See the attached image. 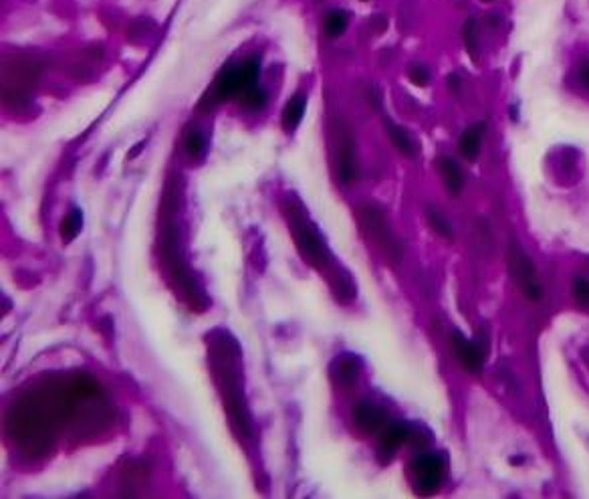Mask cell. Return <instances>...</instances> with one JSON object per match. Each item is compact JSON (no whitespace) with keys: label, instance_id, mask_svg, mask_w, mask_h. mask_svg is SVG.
Segmentation results:
<instances>
[{"label":"cell","instance_id":"obj_23","mask_svg":"<svg viewBox=\"0 0 589 499\" xmlns=\"http://www.w3.org/2000/svg\"><path fill=\"white\" fill-rule=\"evenodd\" d=\"M143 146H145V142H138V143H135V148H133V150H131V152H130V158H135V156L140 154V152H142V150H143Z\"/></svg>","mask_w":589,"mask_h":499},{"label":"cell","instance_id":"obj_22","mask_svg":"<svg viewBox=\"0 0 589 499\" xmlns=\"http://www.w3.org/2000/svg\"><path fill=\"white\" fill-rule=\"evenodd\" d=\"M581 84L589 89V63H585V65L581 67Z\"/></svg>","mask_w":589,"mask_h":499},{"label":"cell","instance_id":"obj_12","mask_svg":"<svg viewBox=\"0 0 589 499\" xmlns=\"http://www.w3.org/2000/svg\"><path fill=\"white\" fill-rule=\"evenodd\" d=\"M333 370H335V372H333L335 380L342 382V384H352V382H355V378H357V374H359V362H357L354 356L339 358V360L335 362Z\"/></svg>","mask_w":589,"mask_h":499},{"label":"cell","instance_id":"obj_6","mask_svg":"<svg viewBox=\"0 0 589 499\" xmlns=\"http://www.w3.org/2000/svg\"><path fill=\"white\" fill-rule=\"evenodd\" d=\"M355 425L364 433H377L386 425V410L372 403H362L354 410Z\"/></svg>","mask_w":589,"mask_h":499},{"label":"cell","instance_id":"obj_16","mask_svg":"<svg viewBox=\"0 0 589 499\" xmlns=\"http://www.w3.org/2000/svg\"><path fill=\"white\" fill-rule=\"evenodd\" d=\"M347 29V14L343 11H331L325 19V35L329 39L342 36Z\"/></svg>","mask_w":589,"mask_h":499},{"label":"cell","instance_id":"obj_9","mask_svg":"<svg viewBox=\"0 0 589 499\" xmlns=\"http://www.w3.org/2000/svg\"><path fill=\"white\" fill-rule=\"evenodd\" d=\"M438 170H440V176L444 180V186H446L450 194L459 196L462 191V184H464V176L460 172V168L456 166V162L452 158H440L438 160Z\"/></svg>","mask_w":589,"mask_h":499},{"label":"cell","instance_id":"obj_7","mask_svg":"<svg viewBox=\"0 0 589 499\" xmlns=\"http://www.w3.org/2000/svg\"><path fill=\"white\" fill-rule=\"evenodd\" d=\"M339 180L349 184L355 180V156H354V138L349 133H343L339 143V164H337Z\"/></svg>","mask_w":589,"mask_h":499},{"label":"cell","instance_id":"obj_4","mask_svg":"<svg viewBox=\"0 0 589 499\" xmlns=\"http://www.w3.org/2000/svg\"><path fill=\"white\" fill-rule=\"evenodd\" d=\"M452 348H454V354L459 358L462 368H466L471 374H476L483 370L484 350L481 346L466 340L460 332H454L452 333Z\"/></svg>","mask_w":589,"mask_h":499},{"label":"cell","instance_id":"obj_21","mask_svg":"<svg viewBox=\"0 0 589 499\" xmlns=\"http://www.w3.org/2000/svg\"><path fill=\"white\" fill-rule=\"evenodd\" d=\"M408 75H410V81L414 85H418V87H424L430 81V71L426 69L424 65H412Z\"/></svg>","mask_w":589,"mask_h":499},{"label":"cell","instance_id":"obj_2","mask_svg":"<svg viewBox=\"0 0 589 499\" xmlns=\"http://www.w3.org/2000/svg\"><path fill=\"white\" fill-rule=\"evenodd\" d=\"M508 269H511L513 277L523 286L525 296L531 301H539L541 299V286L535 279V267H533L529 257L518 249L517 245H513L511 251H508Z\"/></svg>","mask_w":589,"mask_h":499},{"label":"cell","instance_id":"obj_19","mask_svg":"<svg viewBox=\"0 0 589 499\" xmlns=\"http://www.w3.org/2000/svg\"><path fill=\"white\" fill-rule=\"evenodd\" d=\"M184 148H186V154H188L190 158H198V156L202 154V150H204V138H202V133H198V131H190L188 136H186Z\"/></svg>","mask_w":589,"mask_h":499},{"label":"cell","instance_id":"obj_14","mask_svg":"<svg viewBox=\"0 0 589 499\" xmlns=\"http://www.w3.org/2000/svg\"><path fill=\"white\" fill-rule=\"evenodd\" d=\"M386 126H388L389 140H391V143L396 146V150H398V152H401V154L412 156L414 154V143H412V138L408 136V131L404 130V128H400V126H396V124H391L389 119L386 121Z\"/></svg>","mask_w":589,"mask_h":499},{"label":"cell","instance_id":"obj_13","mask_svg":"<svg viewBox=\"0 0 589 499\" xmlns=\"http://www.w3.org/2000/svg\"><path fill=\"white\" fill-rule=\"evenodd\" d=\"M83 228V214L79 208H71V213L67 214L61 223V237L65 243H71L73 238L79 237Z\"/></svg>","mask_w":589,"mask_h":499},{"label":"cell","instance_id":"obj_18","mask_svg":"<svg viewBox=\"0 0 589 499\" xmlns=\"http://www.w3.org/2000/svg\"><path fill=\"white\" fill-rule=\"evenodd\" d=\"M573 298L581 308H589V279L585 277L573 279Z\"/></svg>","mask_w":589,"mask_h":499},{"label":"cell","instance_id":"obj_20","mask_svg":"<svg viewBox=\"0 0 589 499\" xmlns=\"http://www.w3.org/2000/svg\"><path fill=\"white\" fill-rule=\"evenodd\" d=\"M462 36H464V43H466V49H468V53L472 55V59H476V49H478V45H476V23L474 21L466 23L464 31H462Z\"/></svg>","mask_w":589,"mask_h":499},{"label":"cell","instance_id":"obj_11","mask_svg":"<svg viewBox=\"0 0 589 499\" xmlns=\"http://www.w3.org/2000/svg\"><path fill=\"white\" fill-rule=\"evenodd\" d=\"M307 97L303 94H297L291 97V101L283 109V128L287 131L297 130V126L301 124V119L305 116Z\"/></svg>","mask_w":589,"mask_h":499},{"label":"cell","instance_id":"obj_15","mask_svg":"<svg viewBox=\"0 0 589 499\" xmlns=\"http://www.w3.org/2000/svg\"><path fill=\"white\" fill-rule=\"evenodd\" d=\"M426 216H428V223L432 225V228L436 231L440 237L444 238H450L454 237V233H452V225H450V221H448L444 214L440 213V211H436V208H432V206H428L426 208Z\"/></svg>","mask_w":589,"mask_h":499},{"label":"cell","instance_id":"obj_8","mask_svg":"<svg viewBox=\"0 0 589 499\" xmlns=\"http://www.w3.org/2000/svg\"><path fill=\"white\" fill-rule=\"evenodd\" d=\"M484 128H486L484 121L483 124H474V126H471L468 130L460 136L459 152L464 156L466 160H476V156L481 152V142H483Z\"/></svg>","mask_w":589,"mask_h":499},{"label":"cell","instance_id":"obj_1","mask_svg":"<svg viewBox=\"0 0 589 499\" xmlns=\"http://www.w3.org/2000/svg\"><path fill=\"white\" fill-rule=\"evenodd\" d=\"M410 473L414 479V488L420 495H430L440 488L444 475V461L434 453L418 455L410 463Z\"/></svg>","mask_w":589,"mask_h":499},{"label":"cell","instance_id":"obj_17","mask_svg":"<svg viewBox=\"0 0 589 499\" xmlns=\"http://www.w3.org/2000/svg\"><path fill=\"white\" fill-rule=\"evenodd\" d=\"M238 99H240V106H242V107H247V109H252V111H257V109H260V107L265 106V101H267V96H265V91L260 89L259 85H255V87L247 89L245 94H240V96H238Z\"/></svg>","mask_w":589,"mask_h":499},{"label":"cell","instance_id":"obj_24","mask_svg":"<svg viewBox=\"0 0 589 499\" xmlns=\"http://www.w3.org/2000/svg\"><path fill=\"white\" fill-rule=\"evenodd\" d=\"M484 2H493V0H484Z\"/></svg>","mask_w":589,"mask_h":499},{"label":"cell","instance_id":"obj_3","mask_svg":"<svg viewBox=\"0 0 589 499\" xmlns=\"http://www.w3.org/2000/svg\"><path fill=\"white\" fill-rule=\"evenodd\" d=\"M294 238H297V245H299L301 253L307 257V261L313 263L315 267H323L327 263V257H329L327 249H325V245L321 243L319 235L311 226H294Z\"/></svg>","mask_w":589,"mask_h":499},{"label":"cell","instance_id":"obj_5","mask_svg":"<svg viewBox=\"0 0 589 499\" xmlns=\"http://www.w3.org/2000/svg\"><path fill=\"white\" fill-rule=\"evenodd\" d=\"M410 439V427L406 425H389L381 437H379V445H377V453H379V461L381 463H389L394 453L398 451V447L404 445L406 440Z\"/></svg>","mask_w":589,"mask_h":499},{"label":"cell","instance_id":"obj_10","mask_svg":"<svg viewBox=\"0 0 589 499\" xmlns=\"http://www.w3.org/2000/svg\"><path fill=\"white\" fill-rule=\"evenodd\" d=\"M364 223H366L367 231L379 241L381 247H384V245H386V247L391 245V243H389V241H391V233L388 231L386 218L377 213V211H374V208H366V211H364Z\"/></svg>","mask_w":589,"mask_h":499}]
</instances>
